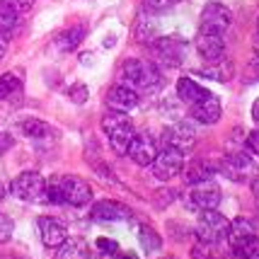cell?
Returning a JSON list of instances; mask_svg holds the SVG:
<instances>
[{
	"label": "cell",
	"instance_id": "6da1fadb",
	"mask_svg": "<svg viewBox=\"0 0 259 259\" xmlns=\"http://www.w3.org/2000/svg\"><path fill=\"white\" fill-rule=\"evenodd\" d=\"M46 194L51 203L88 206L92 201V187L75 175H56L46 182Z\"/></svg>",
	"mask_w": 259,
	"mask_h": 259
},
{
	"label": "cell",
	"instance_id": "7a4b0ae2",
	"mask_svg": "<svg viewBox=\"0 0 259 259\" xmlns=\"http://www.w3.org/2000/svg\"><path fill=\"white\" fill-rule=\"evenodd\" d=\"M102 128L109 138V146L114 153L126 155L136 136V126L131 121V116H126V112H107L102 116Z\"/></svg>",
	"mask_w": 259,
	"mask_h": 259
},
{
	"label": "cell",
	"instance_id": "3957f363",
	"mask_svg": "<svg viewBox=\"0 0 259 259\" xmlns=\"http://www.w3.org/2000/svg\"><path fill=\"white\" fill-rule=\"evenodd\" d=\"M160 78V68L146 58H128L121 66V82L134 90H153Z\"/></svg>",
	"mask_w": 259,
	"mask_h": 259
},
{
	"label": "cell",
	"instance_id": "277c9868",
	"mask_svg": "<svg viewBox=\"0 0 259 259\" xmlns=\"http://www.w3.org/2000/svg\"><path fill=\"white\" fill-rule=\"evenodd\" d=\"M10 192L27 203H44L49 201V194H46V180L39 172H22L17 175L10 184Z\"/></svg>",
	"mask_w": 259,
	"mask_h": 259
},
{
	"label": "cell",
	"instance_id": "5b68a950",
	"mask_svg": "<svg viewBox=\"0 0 259 259\" xmlns=\"http://www.w3.org/2000/svg\"><path fill=\"white\" fill-rule=\"evenodd\" d=\"M150 54L155 56L158 63L169 68H177L187 58V41L182 36H158L150 44Z\"/></svg>",
	"mask_w": 259,
	"mask_h": 259
},
{
	"label": "cell",
	"instance_id": "8992f818",
	"mask_svg": "<svg viewBox=\"0 0 259 259\" xmlns=\"http://www.w3.org/2000/svg\"><path fill=\"white\" fill-rule=\"evenodd\" d=\"M228 228H230V221H228L223 213H218L215 208H206L199 215V223H196V235L203 242H213L218 245L221 240L228 237Z\"/></svg>",
	"mask_w": 259,
	"mask_h": 259
},
{
	"label": "cell",
	"instance_id": "52a82bcc",
	"mask_svg": "<svg viewBox=\"0 0 259 259\" xmlns=\"http://www.w3.org/2000/svg\"><path fill=\"white\" fill-rule=\"evenodd\" d=\"M228 242H230V249H233V254L237 257H245L249 249L257 245V228L252 221L247 218H235L230 228H228Z\"/></svg>",
	"mask_w": 259,
	"mask_h": 259
},
{
	"label": "cell",
	"instance_id": "ba28073f",
	"mask_svg": "<svg viewBox=\"0 0 259 259\" xmlns=\"http://www.w3.org/2000/svg\"><path fill=\"white\" fill-rule=\"evenodd\" d=\"M215 167L226 175L228 180L233 182H247L252 175H254V160L249 158L245 150H233V153H226L223 158L218 160Z\"/></svg>",
	"mask_w": 259,
	"mask_h": 259
},
{
	"label": "cell",
	"instance_id": "9c48e42d",
	"mask_svg": "<svg viewBox=\"0 0 259 259\" xmlns=\"http://www.w3.org/2000/svg\"><path fill=\"white\" fill-rule=\"evenodd\" d=\"M182 169H184V153L177 148H162L155 155V160L150 162V175L160 182L177 177Z\"/></svg>",
	"mask_w": 259,
	"mask_h": 259
},
{
	"label": "cell",
	"instance_id": "30bf717a",
	"mask_svg": "<svg viewBox=\"0 0 259 259\" xmlns=\"http://www.w3.org/2000/svg\"><path fill=\"white\" fill-rule=\"evenodd\" d=\"M233 24V12L221 3H208L201 10V20H199V32L206 34H226Z\"/></svg>",
	"mask_w": 259,
	"mask_h": 259
},
{
	"label": "cell",
	"instance_id": "8fae6325",
	"mask_svg": "<svg viewBox=\"0 0 259 259\" xmlns=\"http://www.w3.org/2000/svg\"><path fill=\"white\" fill-rule=\"evenodd\" d=\"M160 153L158 148V141L153 138V136L148 134H136L134 141H131V146H128V158L134 160L138 167H150V162L155 160V155Z\"/></svg>",
	"mask_w": 259,
	"mask_h": 259
},
{
	"label": "cell",
	"instance_id": "7c38bea8",
	"mask_svg": "<svg viewBox=\"0 0 259 259\" xmlns=\"http://www.w3.org/2000/svg\"><path fill=\"white\" fill-rule=\"evenodd\" d=\"M162 143H165V148H177L184 153L187 148H192L196 143V131L187 121H175L162 131Z\"/></svg>",
	"mask_w": 259,
	"mask_h": 259
},
{
	"label": "cell",
	"instance_id": "4fadbf2b",
	"mask_svg": "<svg viewBox=\"0 0 259 259\" xmlns=\"http://www.w3.org/2000/svg\"><path fill=\"white\" fill-rule=\"evenodd\" d=\"M223 199V194H221V187L215 184L213 180H206V182H199V184H192V192H189V201L192 206L196 208H218V203Z\"/></svg>",
	"mask_w": 259,
	"mask_h": 259
},
{
	"label": "cell",
	"instance_id": "5bb4252c",
	"mask_svg": "<svg viewBox=\"0 0 259 259\" xmlns=\"http://www.w3.org/2000/svg\"><path fill=\"white\" fill-rule=\"evenodd\" d=\"M196 51L206 63H215L221 58H226V39L223 34H206L199 32L196 36Z\"/></svg>",
	"mask_w": 259,
	"mask_h": 259
},
{
	"label": "cell",
	"instance_id": "9a60e30c",
	"mask_svg": "<svg viewBox=\"0 0 259 259\" xmlns=\"http://www.w3.org/2000/svg\"><path fill=\"white\" fill-rule=\"evenodd\" d=\"M131 208L121 201H97L92 206V218L102 221V223H119V221H131Z\"/></svg>",
	"mask_w": 259,
	"mask_h": 259
},
{
	"label": "cell",
	"instance_id": "2e32d148",
	"mask_svg": "<svg viewBox=\"0 0 259 259\" xmlns=\"http://www.w3.org/2000/svg\"><path fill=\"white\" fill-rule=\"evenodd\" d=\"M107 107L112 109V112H131L138 107V92L134 88H128L124 82H119V85H114L109 88L107 92Z\"/></svg>",
	"mask_w": 259,
	"mask_h": 259
},
{
	"label": "cell",
	"instance_id": "e0dca14e",
	"mask_svg": "<svg viewBox=\"0 0 259 259\" xmlns=\"http://www.w3.org/2000/svg\"><path fill=\"white\" fill-rule=\"evenodd\" d=\"M189 109H192L194 121H199V124H206V126L218 124V119L223 116V104H221V100H218L215 95H208V97H203L201 102L192 104Z\"/></svg>",
	"mask_w": 259,
	"mask_h": 259
},
{
	"label": "cell",
	"instance_id": "ac0fdd59",
	"mask_svg": "<svg viewBox=\"0 0 259 259\" xmlns=\"http://www.w3.org/2000/svg\"><path fill=\"white\" fill-rule=\"evenodd\" d=\"M36 226H39V235H41V242H44L46 247L56 249L58 245H63V242L68 240L66 226H63L61 221H56V218L44 215V218H39V221H36Z\"/></svg>",
	"mask_w": 259,
	"mask_h": 259
},
{
	"label": "cell",
	"instance_id": "d6986e66",
	"mask_svg": "<svg viewBox=\"0 0 259 259\" xmlns=\"http://www.w3.org/2000/svg\"><path fill=\"white\" fill-rule=\"evenodd\" d=\"M208 95H211V92L192 78H180V82H177V97H180V102L189 104V107L196 104V102H201L203 97H208Z\"/></svg>",
	"mask_w": 259,
	"mask_h": 259
},
{
	"label": "cell",
	"instance_id": "ffe728a7",
	"mask_svg": "<svg viewBox=\"0 0 259 259\" xmlns=\"http://www.w3.org/2000/svg\"><path fill=\"white\" fill-rule=\"evenodd\" d=\"M54 259H90V247L82 237H68L63 245L56 247Z\"/></svg>",
	"mask_w": 259,
	"mask_h": 259
},
{
	"label": "cell",
	"instance_id": "44dd1931",
	"mask_svg": "<svg viewBox=\"0 0 259 259\" xmlns=\"http://www.w3.org/2000/svg\"><path fill=\"white\" fill-rule=\"evenodd\" d=\"M17 128H20V134L27 136V138H46V136L51 134V126L46 124V121H41V119H34V116H29V119H22L20 124H17Z\"/></svg>",
	"mask_w": 259,
	"mask_h": 259
},
{
	"label": "cell",
	"instance_id": "7402d4cb",
	"mask_svg": "<svg viewBox=\"0 0 259 259\" xmlns=\"http://www.w3.org/2000/svg\"><path fill=\"white\" fill-rule=\"evenodd\" d=\"M215 169L218 167L211 165V162H206V160H194L192 165L187 167V182H189V184H199V182L211 180Z\"/></svg>",
	"mask_w": 259,
	"mask_h": 259
},
{
	"label": "cell",
	"instance_id": "603a6c76",
	"mask_svg": "<svg viewBox=\"0 0 259 259\" xmlns=\"http://www.w3.org/2000/svg\"><path fill=\"white\" fill-rule=\"evenodd\" d=\"M134 39L138 44L150 46L155 39H158V24L153 22V20H148V17H141L134 27Z\"/></svg>",
	"mask_w": 259,
	"mask_h": 259
},
{
	"label": "cell",
	"instance_id": "cb8c5ba5",
	"mask_svg": "<svg viewBox=\"0 0 259 259\" xmlns=\"http://www.w3.org/2000/svg\"><path fill=\"white\" fill-rule=\"evenodd\" d=\"M138 242H141L143 252H148V254L160 252V247H162V237H160V233L155 230V228H150V226L138 228Z\"/></svg>",
	"mask_w": 259,
	"mask_h": 259
},
{
	"label": "cell",
	"instance_id": "d4e9b609",
	"mask_svg": "<svg viewBox=\"0 0 259 259\" xmlns=\"http://www.w3.org/2000/svg\"><path fill=\"white\" fill-rule=\"evenodd\" d=\"M201 75H206V78H211V80H221V82H226V80L233 78V66H230V61L221 58V61L208 63L206 68H201Z\"/></svg>",
	"mask_w": 259,
	"mask_h": 259
},
{
	"label": "cell",
	"instance_id": "484cf974",
	"mask_svg": "<svg viewBox=\"0 0 259 259\" xmlns=\"http://www.w3.org/2000/svg\"><path fill=\"white\" fill-rule=\"evenodd\" d=\"M82 36H85V29H82V27H70V29L58 34L56 46L61 51H73V49H78V44L82 41Z\"/></svg>",
	"mask_w": 259,
	"mask_h": 259
},
{
	"label": "cell",
	"instance_id": "4316f807",
	"mask_svg": "<svg viewBox=\"0 0 259 259\" xmlns=\"http://www.w3.org/2000/svg\"><path fill=\"white\" fill-rule=\"evenodd\" d=\"M22 90V80L15 73H3L0 75V100H10L15 92Z\"/></svg>",
	"mask_w": 259,
	"mask_h": 259
},
{
	"label": "cell",
	"instance_id": "83f0119b",
	"mask_svg": "<svg viewBox=\"0 0 259 259\" xmlns=\"http://www.w3.org/2000/svg\"><path fill=\"white\" fill-rule=\"evenodd\" d=\"M194 257L196 259H221L218 252H215L213 242H203V240H199V242L194 245Z\"/></svg>",
	"mask_w": 259,
	"mask_h": 259
},
{
	"label": "cell",
	"instance_id": "f1b7e54d",
	"mask_svg": "<svg viewBox=\"0 0 259 259\" xmlns=\"http://www.w3.org/2000/svg\"><path fill=\"white\" fill-rule=\"evenodd\" d=\"M0 5H3V8H8V10H12L15 15H22V12L32 10L34 0H0Z\"/></svg>",
	"mask_w": 259,
	"mask_h": 259
},
{
	"label": "cell",
	"instance_id": "f546056e",
	"mask_svg": "<svg viewBox=\"0 0 259 259\" xmlns=\"http://www.w3.org/2000/svg\"><path fill=\"white\" fill-rule=\"evenodd\" d=\"M68 97L75 102V104H85V102H88V97H90V90H88L82 82H78V85H73V88L68 90Z\"/></svg>",
	"mask_w": 259,
	"mask_h": 259
},
{
	"label": "cell",
	"instance_id": "4dcf8cb0",
	"mask_svg": "<svg viewBox=\"0 0 259 259\" xmlns=\"http://www.w3.org/2000/svg\"><path fill=\"white\" fill-rule=\"evenodd\" d=\"M12 233H15V223H12L10 215L0 213V242H8L12 237Z\"/></svg>",
	"mask_w": 259,
	"mask_h": 259
},
{
	"label": "cell",
	"instance_id": "1f68e13d",
	"mask_svg": "<svg viewBox=\"0 0 259 259\" xmlns=\"http://www.w3.org/2000/svg\"><path fill=\"white\" fill-rule=\"evenodd\" d=\"M175 5V0H143V8L148 12H167Z\"/></svg>",
	"mask_w": 259,
	"mask_h": 259
},
{
	"label": "cell",
	"instance_id": "d6a6232c",
	"mask_svg": "<svg viewBox=\"0 0 259 259\" xmlns=\"http://www.w3.org/2000/svg\"><path fill=\"white\" fill-rule=\"evenodd\" d=\"M97 249H100L102 254H107V257H114V254L119 252V245H116V240H109V237H100V240H97Z\"/></svg>",
	"mask_w": 259,
	"mask_h": 259
},
{
	"label": "cell",
	"instance_id": "836d02e7",
	"mask_svg": "<svg viewBox=\"0 0 259 259\" xmlns=\"http://www.w3.org/2000/svg\"><path fill=\"white\" fill-rule=\"evenodd\" d=\"M245 143H247V148L254 153V155H259V128H254V131H249L247 138H245Z\"/></svg>",
	"mask_w": 259,
	"mask_h": 259
},
{
	"label": "cell",
	"instance_id": "e575fe53",
	"mask_svg": "<svg viewBox=\"0 0 259 259\" xmlns=\"http://www.w3.org/2000/svg\"><path fill=\"white\" fill-rule=\"evenodd\" d=\"M12 146H15V138L10 134H5V131H0V155H5Z\"/></svg>",
	"mask_w": 259,
	"mask_h": 259
},
{
	"label": "cell",
	"instance_id": "d590c367",
	"mask_svg": "<svg viewBox=\"0 0 259 259\" xmlns=\"http://www.w3.org/2000/svg\"><path fill=\"white\" fill-rule=\"evenodd\" d=\"M242 259H259V245H254V247L249 249V252H247V254H245Z\"/></svg>",
	"mask_w": 259,
	"mask_h": 259
},
{
	"label": "cell",
	"instance_id": "8d00e7d4",
	"mask_svg": "<svg viewBox=\"0 0 259 259\" xmlns=\"http://www.w3.org/2000/svg\"><path fill=\"white\" fill-rule=\"evenodd\" d=\"M252 192H254V201H257V206H259V177L252 182Z\"/></svg>",
	"mask_w": 259,
	"mask_h": 259
},
{
	"label": "cell",
	"instance_id": "74e56055",
	"mask_svg": "<svg viewBox=\"0 0 259 259\" xmlns=\"http://www.w3.org/2000/svg\"><path fill=\"white\" fill-rule=\"evenodd\" d=\"M252 119H254V121L259 124V100L252 104Z\"/></svg>",
	"mask_w": 259,
	"mask_h": 259
},
{
	"label": "cell",
	"instance_id": "f35d334b",
	"mask_svg": "<svg viewBox=\"0 0 259 259\" xmlns=\"http://www.w3.org/2000/svg\"><path fill=\"white\" fill-rule=\"evenodd\" d=\"M116 259H138V254H134V252H121Z\"/></svg>",
	"mask_w": 259,
	"mask_h": 259
},
{
	"label": "cell",
	"instance_id": "ab89813d",
	"mask_svg": "<svg viewBox=\"0 0 259 259\" xmlns=\"http://www.w3.org/2000/svg\"><path fill=\"white\" fill-rule=\"evenodd\" d=\"M3 199H5V184L0 182V201H3Z\"/></svg>",
	"mask_w": 259,
	"mask_h": 259
},
{
	"label": "cell",
	"instance_id": "60d3db41",
	"mask_svg": "<svg viewBox=\"0 0 259 259\" xmlns=\"http://www.w3.org/2000/svg\"><path fill=\"white\" fill-rule=\"evenodd\" d=\"M257 39H259V20H257Z\"/></svg>",
	"mask_w": 259,
	"mask_h": 259
},
{
	"label": "cell",
	"instance_id": "b9f144b4",
	"mask_svg": "<svg viewBox=\"0 0 259 259\" xmlns=\"http://www.w3.org/2000/svg\"><path fill=\"white\" fill-rule=\"evenodd\" d=\"M160 259H165V257H160Z\"/></svg>",
	"mask_w": 259,
	"mask_h": 259
}]
</instances>
